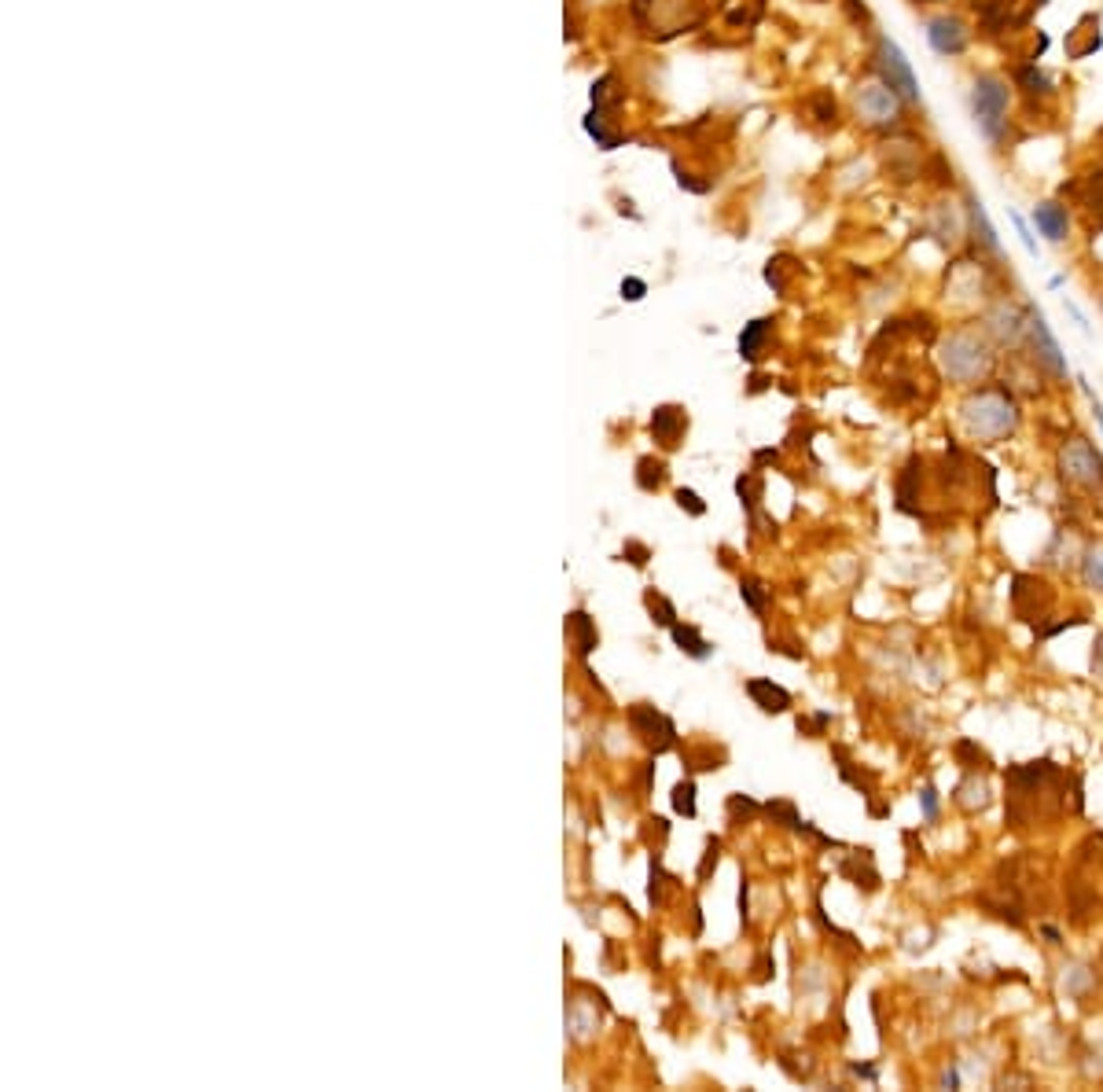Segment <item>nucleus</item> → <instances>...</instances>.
I'll return each mask as SVG.
<instances>
[{
    "instance_id": "1",
    "label": "nucleus",
    "mask_w": 1103,
    "mask_h": 1092,
    "mask_svg": "<svg viewBox=\"0 0 1103 1092\" xmlns=\"http://www.w3.org/2000/svg\"><path fill=\"white\" fill-rule=\"evenodd\" d=\"M1008 795H1004V813L1015 832L1027 828H1052L1066 813V783L1074 773H1063L1056 761H1027V765H1011L1008 769Z\"/></svg>"
},
{
    "instance_id": "2",
    "label": "nucleus",
    "mask_w": 1103,
    "mask_h": 1092,
    "mask_svg": "<svg viewBox=\"0 0 1103 1092\" xmlns=\"http://www.w3.org/2000/svg\"><path fill=\"white\" fill-rule=\"evenodd\" d=\"M960 424L974 442H1004L1019 427V401L1008 387H978L960 405Z\"/></svg>"
},
{
    "instance_id": "3",
    "label": "nucleus",
    "mask_w": 1103,
    "mask_h": 1092,
    "mask_svg": "<svg viewBox=\"0 0 1103 1092\" xmlns=\"http://www.w3.org/2000/svg\"><path fill=\"white\" fill-rule=\"evenodd\" d=\"M938 361H941V371L953 379V383H986L997 369V353H993L990 339L986 332H974V328H956L941 350H938Z\"/></svg>"
},
{
    "instance_id": "4",
    "label": "nucleus",
    "mask_w": 1103,
    "mask_h": 1092,
    "mask_svg": "<svg viewBox=\"0 0 1103 1092\" xmlns=\"http://www.w3.org/2000/svg\"><path fill=\"white\" fill-rule=\"evenodd\" d=\"M1008 100H1011V89L1008 81L1000 74H978L971 85V114L974 122H978V130H982V136L986 140H1000V133H1004V114H1008Z\"/></svg>"
},
{
    "instance_id": "5",
    "label": "nucleus",
    "mask_w": 1103,
    "mask_h": 1092,
    "mask_svg": "<svg viewBox=\"0 0 1103 1092\" xmlns=\"http://www.w3.org/2000/svg\"><path fill=\"white\" fill-rule=\"evenodd\" d=\"M1059 479L1074 489H1103V457L1100 449L1085 438H1070V442L1059 449Z\"/></svg>"
},
{
    "instance_id": "6",
    "label": "nucleus",
    "mask_w": 1103,
    "mask_h": 1092,
    "mask_svg": "<svg viewBox=\"0 0 1103 1092\" xmlns=\"http://www.w3.org/2000/svg\"><path fill=\"white\" fill-rule=\"evenodd\" d=\"M901 103H905V100H901L886 81H868V85L857 89V114H861L868 126H876V130L898 126Z\"/></svg>"
},
{
    "instance_id": "7",
    "label": "nucleus",
    "mask_w": 1103,
    "mask_h": 1092,
    "mask_svg": "<svg viewBox=\"0 0 1103 1092\" xmlns=\"http://www.w3.org/2000/svg\"><path fill=\"white\" fill-rule=\"evenodd\" d=\"M879 74H882V81H886V85L905 100V103H919L916 74H912V67H909L905 52H901L890 38H879Z\"/></svg>"
},
{
    "instance_id": "8",
    "label": "nucleus",
    "mask_w": 1103,
    "mask_h": 1092,
    "mask_svg": "<svg viewBox=\"0 0 1103 1092\" xmlns=\"http://www.w3.org/2000/svg\"><path fill=\"white\" fill-rule=\"evenodd\" d=\"M1027 335H1029V346H1033V357H1037V365H1041L1045 371H1052L1056 379H1063V375H1066L1063 350H1059V342H1056V335H1052L1045 313H1041L1037 306H1029V310H1027Z\"/></svg>"
},
{
    "instance_id": "9",
    "label": "nucleus",
    "mask_w": 1103,
    "mask_h": 1092,
    "mask_svg": "<svg viewBox=\"0 0 1103 1092\" xmlns=\"http://www.w3.org/2000/svg\"><path fill=\"white\" fill-rule=\"evenodd\" d=\"M927 41H931V48H935L938 56H960V52H968V44H971V30L956 19V15H935V19L927 22Z\"/></svg>"
},
{
    "instance_id": "10",
    "label": "nucleus",
    "mask_w": 1103,
    "mask_h": 1092,
    "mask_svg": "<svg viewBox=\"0 0 1103 1092\" xmlns=\"http://www.w3.org/2000/svg\"><path fill=\"white\" fill-rule=\"evenodd\" d=\"M629 718H633V728H637V732H641L643 740L651 743L655 751H670V747L677 743V728H673V722H670L666 714H659L655 706L637 703Z\"/></svg>"
},
{
    "instance_id": "11",
    "label": "nucleus",
    "mask_w": 1103,
    "mask_h": 1092,
    "mask_svg": "<svg viewBox=\"0 0 1103 1092\" xmlns=\"http://www.w3.org/2000/svg\"><path fill=\"white\" fill-rule=\"evenodd\" d=\"M986 332L1004 346H1019L1023 342V335H1027V313L1023 310H1015V306H1008V302H1000V306H993L990 316H986Z\"/></svg>"
},
{
    "instance_id": "12",
    "label": "nucleus",
    "mask_w": 1103,
    "mask_h": 1092,
    "mask_svg": "<svg viewBox=\"0 0 1103 1092\" xmlns=\"http://www.w3.org/2000/svg\"><path fill=\"white\" fill-rule=\"evenodd\" d=\"M747 695H751L754 706H761L765 714H784V710H790V692L772 685L769 677H751V681H747Z\"/></svg>"
},
{
    "instance_id": "13",
    "label": "nucleus",
    "mask_w": 1103,
    "mask_h": 1092,
    "mask_svg": "<svg viewBox=\"0 0 1103 1092\" xmlns=\"http://www.w3.org/2000/svg\"><path fill=\"white\" fill-rule=\"evenodd\" d=\"M1033 224L1041 228V236L1048 243H1063L1066 228H1070V214H1066L1063 203H1041L1033 206Z\"/></svg>"
},
{
    "instance_id": "14",
    "label": "nucleus",
    "mask_w": 1103,
    "mask_h": 1092,
    "mask_svg": "<svg viewBox=\"0 0 1103 1092\" xmlns=\"http://www.w3.org/2000/svg\"><path fill=\"white\" fill-rule=\"evenodd\" d=\"M684 427H688V420H684V408L677 405H662L655 408V416H651V434H655L666 449H673V445L680 442Z\"/></svg>"
},
{
    "instance_id": "15",
    "label": "nucleus",
    "mask_w": 1103,
    "mask_h": 1092,
    "mask_svg": "<svg viewBox=\"0 0 1103 1092\" xmlns=\"http://www.w3.org/2000/svg\"><path fill=\"white\" fill-rule=\"evenodd\" d=\"M956 806H960L964 813H982V810L990 806V791H986V780L978 777V773H971V777H964V783L956 787Z\"/></svg>"
},
{
    "instance_id": "16",
    "label": "nucleus",
    "mask_w": 1103,
    "mask_h": 1092,
    "mask_svg": "<svg viewBox=\"0 0 1103 1092\" xmlns=\"http://www.w3.org/2000/svg\"><path fill=\"white\" fill-rule=\"evenodd\" d=\"M567 633H570V640H574V648H578V655H588V651L600 644V633H596V626H592V618H588L585 611L567 614Z\"/></svg>"
},
{
    "instance_id": "17",
    "label": "nucleus",
    "mask_w": 1103,
    "mask_h": 1092,
    "mask_svg": "<svg viewBox=\"0 0 1103 1092\" xmlns=\"http://www.w3.org/2000/svg\"><path fill=\"white\" fill-rule=\"evenodd\" d=\"M772 332V320H751L747 328H743V335H739V357H747V361H758L761 357V350H765V339H769Z\"/></svg>"
},
{
    "instance_id": "18",
    "label": "nucleus",
    "mask_w": 1103,
    "mask_h": 1092,
    "mask_svg": "<svg viewBox=\"0 0 1103 1092\" xmlns=\"http://www.w3.org/2000/svg\"><path fill=\"white\" fill-rule=\"evenodd\" d=\"M670 633H673L677 648L684 651L688 659H699V663H702V659H710V651H714V648L702 640V633H699L696 626H680V622H673V626H670Z\"/></svg>"
},
{
    "instance_id": "19",
    "label": "nucleus",
    "mask_w": 1103,
    "mask_h": 1092,
    "mask_svg": "<svg viewBox=\"0 0 1103 1092\" xmlns=\"http://www.w3.org/2000/svg\"><path fill=\"white\" fill-rule=\"evenodd\" d=\"M1082 577L1088 589L1103 593V541H1092L1082 552Z\"/></svg>"
},
{
    "instance_id": "20",
    "label": "nucleus",
    "mask_w": 1103,
    "mask_h": 1092,
    "mask_svg": "<svg viewBox=\"0 0 1103 1092\" xmlns=\"http://www.w3.org/2000/svg\"><path fill=\"white\" fill-rule=\"evenodd\" d=\"M968 214H971L974 236L982 240V247H986V251H993V254H997V251H1000V243H997V232H993V224H990V218H986L982 203H978V199H971V203H968Z\"/></svg>"
},
{
    "instance_id": "21",
    "label": "nucleus",
    "mask_w": 1103,
    "mask_h": 1092,
    "mask_svg": "<svg viewBox=\"0 0 1103 1092\" xmlns=\"http://www.w3.org/2000/svg\"><path fill=\"white\" fill-rule=\"evenodd\" d=\"M643 604H647V611H651V622H655V626H666V630H670V626L677 622L673 604H670L662 593H655V589H647V593H643Z\"/></svg>"
},
{
    "instance_id": "22",
    "label": "nucleus",
    "mask_w": 1103,
    "mask_h": 1092,
    "mask_svg": "<svg viewBox=\"0 0 1103 1092\" xmlns=\"http://www.w3.org/2000/svg\"><path fill=\"white\" fill-rule=\"evenodd\" d=\"M739 596L747 600V607H751L754 614H765V604H769V593H765V585H761L758 577H743V581H739Z\"/></svg>"
},
{
    "instance_id": "23",
    "label": "nucleus",
    "mask_w": 1103,
    "mask_h": 1092,
    "mask_svg": "<svg viewBox=\"0 0 1103 1092\" xmlns=\"http://www.w3.org/2000/svg\"><path fill=\"white\" fill-rule=\"evenodd\" d=\"M637 482H641V489H659L662 482H666V463L662 460H641V475H637Z\"/></svg>"
},
{
    "instance_id": "24",
    "label": "nucleus",
    "mask_w": 1103,
    "mask_h": 1092,
    "mask_svg": "<svg viewBox=\"0 0 1103 1092\" xmlns=\"http://www.w3.org/2000/svg\"><path fill=\"white\" fill-rule=\"evenodd\" d=\"M956 758L964 761V769H968V773H974V769H986V765H990V758H986V754H982V751H978L971 740L956 743Z\"/></svg>"
},
{
    "instance_id": "25",
    "label": "nucleus",
    "mask_w": 1103,
    "mask_h": 1092,
    "mask_svg": "<svg viewBox=\"0 0 1103 1092\" xmlns=\"http://www.w3.org/2000/svg\"><path fill=\"white\" fill-rule=\"evenodd\" d=\"M673 810L684 816H696V783L692 780H684V783L673 787Z\"/></svg>"
},
{
    "instance_id": "26",
    "label": "nucleus",
    "mask_w": 1103,
    "mask_h": 1092,
    "mask_svg": "<svg viewBox=\"0 0 1103 1092\" xmlns=\"http://www.w3.org/2000/svg\"><path fill=\"white\" fill-rule=\"evenodd\" d=\"M1019 81H1027L1029 93H1052V85H1048V77L1037 71V67H1023L1019 71Z\"/></svg>"
},
{
    "instance_id": "27",
    "label": "nucleus",
    "mask_w": 1103,
    "mask_h": 1092,
    "mask_svg": "<svg viewBox=\"0 0 1103 1092\" xmlns=\"http://www.w3.org/2000/svg\"><path fill=\"white\" fill-rule=\"evenodd\" d=\"M677 504L684 512H692V516H706V504H702L696 489H677Z\"/></svg>"
},
{
    "instance_id": "28",
    "label": "nucleus",
    "mask_w": 1103,
    "mask_h": 1092,
    "mask_svg": "<svg viewBox=\"0 0 1103 1092\" xmlns=\"http://www.w3.org/2000/svg\"><path fill=\"white\" fill-rule=\"evenodd\" d=\"M919 806H923V816H927V820H938V791L931 783L919 791Z\"/></svg>"
},
{
    "instance_id": "29",
    "label": "nucleus",
    "mask_w": 1103,
    "mask_h": 1092,
    "mask_svg": "<svg viewBox=\"0 0 1103 1092\" xmlns=\"http://www.w3.org/2000/svg\"><path fill=\"white\" fill-rule=\"evenodd\" d=\"M643 280H622V298H629V302H641L643 298Z\"/></svg>"
},
{
    "instance_id": "30",
    "label": "nucleus",
    "mask_w": 1103,
    "mask_h": 1092,
    "mask_svg": "<svg viewBox=\"0 0 1103 1092\" xmlns=\"http://www.w3.org/2000/svg\"><path fill=\"white\" fill-rule=\"evenodd\" d=\"M1011 221L1019 224V240H1023V247H1027L1029 254H1037V243H1033V236H1029V232H1027V224H1023V218H1019V214H1011Z\"/></svg>"
},
{
    "instance_id": "31",
    "label": "nucleus",
    "mask_w": 1103,
    "mask_h": 1092,
    "mask_svg": "<svg viewBox=\"0 0 1103 1092\" xmlns=\"http://www.w3.org/2000/svg\"><path fill=\"white\" fill-rule=\"evenodd\" d=\"M1092 673L1103 677V633L1096 636V644H1092Z\"/></svg>"
},
{
    "instance_id": "32",
    "label": "nucleus",
    "mask_w": 1103,
    "mask_h": 1092,
    "mask_svg": "<svg viewBox=\"0 0 1103 1092\" xmlns=\"http://www.w3.org/2000/svg\"><path fill=\"white\" fill-rule=\"evenodd\" d=\"M625 556H629L633 567H643V563H647V548H643V545H629V548H625Z\"/></svg>"
},
{
    "instance_id": "33",
    "label": "nucleus",
    "mask_w": 1103,
    "mask_h": 1092,
    "mask_svg": "<svg viewBox=\"0 0 1103 1092\" xmlns=\"http://www.w3.org/2000/svg\"><path fill=\"white\" fill-rule=\"evenodd\" d=\"M1045 938L1052 945H1059V930H1056V927H1045Z\"/></svg>"
},
{
    "instance_id": "34",
    "label": "nucleus",
    "mask_w": 1103,
    "mask_h": 1092,
    "mask_svg": "<svg viewBox=\"0 0 1103 1092\" xmlns=\"http://www.w3.org/2000/svg\"><path fill=\"white\" fill-rule=\"evenodd\" d=\"M1096 420H1100V427H1103V408L1100 405H1096Z\"/></svg>"
},
{
    "instance_id": "35",
    "label": "nucleus",
    "mask_w": 1103,
    "mask_h": 1092,
    "mask_svg": "<svg viewBox=\"0 0 1103 1092\" xmlns=\"http://www.w3.org/2000/svg\"><path fill=\"white\" fill-rule=\"evenodd\" d=\"M1041 4H1048V0H1041Z\"/></svg>"
}]
</instances>
